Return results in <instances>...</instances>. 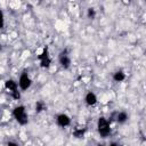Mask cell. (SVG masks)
<instances>
[{"instance_id": "cell-4", "label": "cell", "mask_w": 146, "mask_h": 146, "mask_svg": "<svg viewBox=\"0 0 146 146\" xmlns=\"http://www.w3.org/2000/svg\"><path fill=\"white\" fill-rule=\"evenodd\" d=\"M39 63H40V66L42 68H49L50 65H51V57L49 55V50L47 47H44L42 49V51L36 56Z\"/></svg>"}, {"instance_id": "cell-14", "label": "cell", "mask_w": 146, "mask_h": 146, "mask_svg": "<svg viewBox=\"0 0 146 146\" xmlns=\"http://www.w3.org/2000/svg\"><path fill=\"white\" fill-rule=\"evenodd\" d=\"M3 26H5V14L0 9V29H2Z\"/></svg>"}, {"instance_id": "cell-17", "label": "cell", "mask_w": 146, "mask_h": 146, "mask_svg": "<svg viewBox=\"0 0 146 146\" xmlns=\"http://www.w3.org/2000/svg\"><path fill=\"white\" fill-rule=\"evenodd\" d=\"M98 146H105V145H98Z\"/></svg>"}, {"instance_id": "cell-13", "label": "cell", "mask_w": 146, "mask_h": 146, "mask_svg": "<svg viewBox=\"0 0 146 146\" xmlns=\"http://www.w3.org/2000/svg\"><path fill=\"white\" fill-rule=\"evenodd\" d=\"M87 16H88V18H95L96 17V10H95V8H88Z\"/></svg>"}, {"instance_id": "cell-1", "label": "cell", "mask_w": 146, "mask_h": 146, "mask_svg": "<svg viewBox=\"0 0 146 146\" xmlns=\"http://www.w3.org/2000/svg\"><path fill=\"white\" fill-rule=\"evenodd\" d=\"M13 117L15 119V121L21 124V125H25L29 123V115L26 113V108L24 105H18L13 110Z\"/></svg>"}, {"instance_id": "cell-5", "label": "cell", "mask_w": 146, "mask_h": 146, "mask_svg": "<svg viewBox=\"0 0 146 146\" xmlns=\"http://www.w3.org/2000/svg\"><path fill=\"white\" fill-rule=\"evenodd\" d=\"M17 84H18V88L23 91L27 90L31 88L32 86V79L30 78L29 73L27 72H22L19 78H18V81H17Z\"/></svg>"}, {"instance_id": "cell-11", "label": "cell", "mask_w": 146, "mask_h": 146, "mask_svg": "<svg viewBox=\"0 0 146 146\" xmlns=\"http://www.w3.org/2000/svg\"><path fill=\"white\" fill-rule=\"evenodd\" d=\"M113 80L115 82H122L125 80V73L123 71H116L114 74H113Z\"/></svg>"}, {"instance_id": "cell-15", "label": "cell", "mask_w": 146, "mask_h": 146, "mask_svg": "<svg viewBox=\"0 0 146 146\" xmlns=\"http://www.w3.org/2000/svg\"><path fill=\"white\" fill-rule=\"evenodd\" d=\"M7 146H18V144H17V143H15V141H8Z\"/></svg>"}, {"instance_id": "cell-6", "label": "cell", "mask_w": 146, "mask_h": 146, "mask_svg": "<svg viewBox=\"0 0 146 146\" xmlns=\"http://www.w3.org/2000/svg\"><path fill=\"white\" fill-rule=\"evenodd\" d=\"M58 63H59V65L64 70H67L71 66V57H70L67 50H63L59 54V56H58Z\"/></svg>"}, {"instance_id": "cell-16", "label": "cell", "mask_w": 146, "mask_h": 146, "mask_svg": "<svg viewBox=\"0 0 146 146\" xmlns=\"http://www.w3.org/2000/svg\"><path fill=\"white\" fill-rule=\"evenodd\" d=\"M108 146H119V145H117L116 143H112V144H110Z\"/></svg>"}, {"instance_id": "cell-9", "label": "cell", "mask_w": 146, "mask_h": 146, "mask_svg": "<svg viewBox=\"0 0 146 146\" xmlns=\"http://www.w3.org/2000/svg\"><path fill=\"white\" fill-rule=\"evenodd\" d=\"M128 119H129V115H128V113L124 112V111L117 112L116 115H115V121H116L117 123H120V124L125 123V122L128 121Z\"/></svg>"}, {"instance_id": "cell-3", "label": "cell", "mask_w": 146, "mask_h": 146, "mask_svg": "<svg viewBox=\"0 0 146 146\" xmlns=\"http://www.w3.org/2000/svg\"><path fill=\"white\" fill-rule=\"evenodd\" d=\"M5 88L10 92V95L14 99L18 100L21 98V91H19L18 84H17V81H15L13 79H7L5 81Z\"/></svg>"}, {"instance_id": "cell-10", "label": "cell", "mask_w": 146, "mask_h": 146, "mask_svg": "<svg viewBox=\"0 0 146 146\" xmlns=\"http://www.w3.org/2000/svg\"><path fill=\"white\" fill-rule=\"evenodd\" d=\"M87 132V128H82V127H78L72 131V135L75 138H82Z\"/></svg>"}, {"instance_id": "cell-7", "label": "cell", "mask_w": 146, "mask_h": 146, "mask_svg": "<svg viewBox=\"0 0 146 146\" xmlns=\"http://www.w3.org/2000/svg\"><path fill=\"white\" fill-rule=\"evenodd\" d=\"M56 123L60 128H66L71 124V117L66 113H59L56 116Z\"/></svg>"}, {"instance_id": "cell-12", "label": "cell", "mask_w": 146, "mask_h": 146, "mask_svg": "<svg viewBox=\"0 0 146 146\" xmlns=\"http://www.w3.org/2000/svg\"><path fill=\"white\" fill-rule=\"evenodd\" d=\"M46 108H47V106H46L44 102H42V100H38V102L35 103V112H36V113L43 112Z\"/></svg>"}, {"instance_id": "cell-8", "label": "cell", "mask_w": 146, "mask_h": 146, "mask_svg": "<svg viewBox=\"0 0 146 146\" xmlns=\"http://www.w3.org/2000/svg\"><path fill=\"white\" fill-rule=\"evenodd\" d=\"M84 102H86V104L88 106H95L97 104V102H98V98H97V96H96L95 92L88 91L86 94V96H84Z\"/></svg>"}, {"instance_id": "cell-2", "label": "cell", "mask_w": 146, "mask_h": 146, "mask_svg": "<svg viewBox=\"0 0 146 146\" xmlns=\"http://www.w3.org/2000/svg\"><path fill=\"white\" fill-rule=\"evenodd\" d=\"M97 131H98V133L102 138H106L111 135V132H112L111 123L106 117L100 116L98 119V121H97Z\"/></svg>"}]
</instances>
